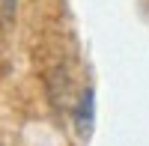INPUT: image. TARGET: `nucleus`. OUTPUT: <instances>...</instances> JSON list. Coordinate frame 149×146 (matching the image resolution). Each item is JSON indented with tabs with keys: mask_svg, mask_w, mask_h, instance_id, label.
Instances as JSON below:
<instances>
[{
	"mask_svg": "<svg viewBox=\"0 0 149 146\" xmlns=\"http://www.w3.org/2000/svg\"><path fill=\"white\" fill-rule=\"evenodd\" d=\"M74 125H78L81 137H86L93 131V90L84 92V99L78 104V111H74Z\"/></svg>",
	"mask_w": 149,
	"mask_h": 146,
	"instance_id": "obj_1",
	"label": "nucleus"
},
{
	"mask_svg": "<svg viewBox=\"0 0 149 146\" xmlns=\"http://www.w3.org/2000/svg\"><path fill=\"white\" fill-rule=\"evenodd\" d=\"M0 146H3V143H0Z\"/></svg>",
	"mask_w": 149,
	"mask_h": 146,
	"instance_id": "obj_2",
	"label": "nucleus"
}]
</instances>
